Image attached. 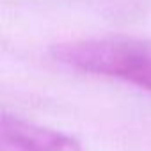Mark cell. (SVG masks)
<instances>
[{
  "instance_id": "cell-1",
  "label": "cell",
  "mask_w": 151,
  "mask_h": 151,
  "mask_svg": "<svg viewBox=\"0 0 151 151\" xmlns=\"http://www.w3.org/2000/svg\"><path fill=\"white\" fill-rule=\"evenodd\" d=\"M55 60L93 75L119 78L151 91V41L133 37H93L52 48Z\"/></svg>"
},
{
  "instance_id": "cell-2",
  "label": "cell",
  "mask_w": 151,
  "mask_h": 151,
  "mask_svg": "<svg viewBox=\"0 0 151 151\" xmlns=\"http://www.w3.org/2000/svg\"><path fill=\"white\" fill-rule=\"evenodd\" d=\"M0 151H84V147L66 133L4 114L0 117Z\"/></svg>"
}]
</instances>
